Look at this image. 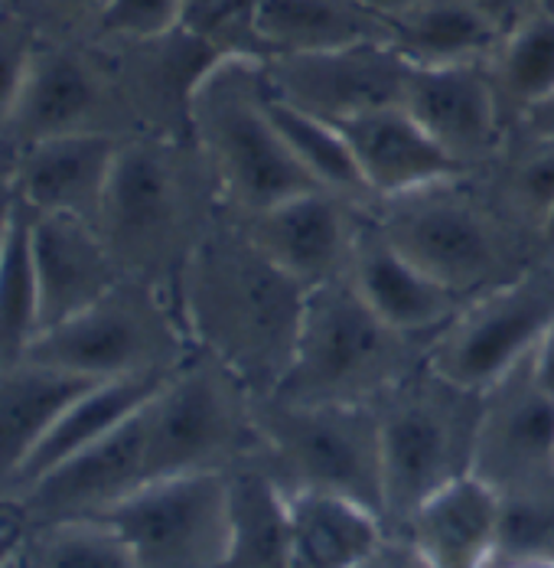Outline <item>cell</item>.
I'll return each mask as SVG.
<instances>
[{
    "instance_id": "6da1fadb",
    "label": "cell",
    "mask_w": 554,
    "mask_h": 568,
    "mask_svg": "<svg viewBox=\"0 0 554 568\" xmlns=\"http://www.w3.org/2000/svg\"><path fill=\"white\" fill-rule=\"evenodd\" d=\"M307 291L225 216L186 262L176 304L189 341L268 398L294 363Z\"/></svg>"
},
{
    "instance_id": "7a4b0ae2",
    "label": "cell",
    "mask_w": 554,
    "mask_h": 568,
    "mask_svg": "<svg viewBox=\"0 0 554 568\" xmlns=\"http://www.w3.org/2000/svg\"><path fill=\"white\" fill-rule=\"evenodd\" d=\"M225 216L216 176L189 134H131L95 229L124 275L176 297L186 262Z\"/></svg>"
},
{
    "instance_id": "3957f363",
    "label": "cell",
    "mask_w": 554,
    "mask_h": 568,
    "mask_svg": "<svg viewBox=\"0 0 554 568\" xmlns=\"http://www.w3.org/2000/svg\"><path fill=\"white\" fill-rule=\"evenodd\" d=\"M366 210L394 248L470 301L542 258L538 235L502 210L480 173L376 200Z\"/></svg>"
},
{
    "instance_id": "277c9868",
    "label": "cell",
    "mask_w": 554,
    "mask_h": 568,
    "mask_svg": "<svg viewBox=\"0 0 554 568\" xmlns=\"http://www.w3.org/2000/svg\"><path fill=\"white\" fill-rule=\"evenodd\" d=\"M186 134L216 176L232 220L324 190L300 168L268 112L261 57L213 59L186 105Z\"/></svg>"
},
{
    "instance_id": "5b68a950",
    "label": "cell",
    "mask_w": 554,
    "mask_h": 568,
    "mask_svg": "<svg viewBox=\"0 0 554 568\" xmlns=\"http://www.w3.org/2000/svg\"><path fill=\"white\" fill-rule=\"evenodd\" d=\"M428 337L386 324L349 278L307 291L297 349L275 396L314 405H372L428 363Z\"/></svg>"
},
{
    "instance_id": "8992f818",
    "label": "cell",
    "mask_w": 554,
    "mask_h": 568,
    "mask_svg": "<svg viewBox=\"0 0 554 568\" xmlns=\"http://www.w3.org/2000/svg\"><path fill=\"white\" fill-rule=\"evenodd\" d=\"M372 408L382 438L386 519L394 532L428 497L473 474L483 393L443 379L424 363Z\"/></svg>"
},
{
    "instance_id": "52a82bcc",
    "label": "cell",
    "mask_w": 554,
    "mask_h": 568,
    "mask_svg": "<svg viewBox=\"0 0 554 568\" xmlns=\"http://www.w3.org/2000/svg\"><path fill=\"white\" fill-rule=\"evenodd\" d=\"M147 484L176 474H228L261 452L255 396L206 349H193L141 412Z\"/></svg>"
},
{
    "instance_id": "ba28073f",
    "label": "cell",
    "mask_w": 554,
    "mask_h": 568,
    "mask_svg": "<svg viewBox=\"0 0 554 568\" xmlns=\"http://www.w3.org/2000/svg\"><path fill=\"white\" fill-rule=\"evenodd\" d=\"M255 418L261 435L258 460L287 494L327 490L386 519L382 438L372 405L255 398Z\"/></svg>"
},
{
    "instance_id": "9c48e42d",
    "label": "cell",
    "mask_w": 554,
    "mask_h": 568,
    "mask_svg": "<svg viewBox=\"0 0 554 568\" xmlns=\"http://www.w3.org/2000/svg\"><path fill=\"white\" fill-rule=\"evenodd\" d=\"M193 349L196 343L189 341L176 297L157 284L124 275L92 307L40 334L23 359L102 383L166 376Z\"/></svg>"
},
{
    "instance_id": "30bf717a",
    "label": "cell",
    "mask_w": 554,
    "mask_h": 568,
    "mask_svg": "<svg viewBox=\"0 0 554 568\" xmlns=\"http://www.w3.org/2000/svg\"><path fill=\"white\" fill-rule=\"evenodd\" d=\"M554 324V262L538 258L519 278L476 294L431 341L428 366L443 379L486 393L512 373Z\"/></svg>"
},
{
    "instance_id": "8fae6325",
    "label": "cell",
    "mask_w": 554,
    "mask_h": 568,
    "mask_svg": "<svg viewBox=\"0 0 554 568\" xmlns=\"http://www.w3.org/2000/svg\"><path fill=\"white\" fill-rule=\"evenodd\" d=\"M99 519L127 542L137 568H222L228 552V474L161 477Z\"/></svg>"
},
{
    "instance_id": "7c38bea8",
    "label": "cell",
    "mask_w": 554,
    "mask_h": 568,
    "mask_svg": "<svg viewBox=\"0 0 554 568\" xmlns=\"http://www.w3.org/2000/svg\"><path fill=\"white\" fill-rule=\"evenodd\" d=\"M265 82L284 102L339 124L356 114L401 105L411 62L391 40L356 43L327 53L265 57Z\"/></svg>"
},
{
    "instance_id": "4fadbf2b",
    "label": "cell",
    "mask_w": 554,
    "mask_h": 568,
    "mask_svg": "<svg viewBox=\"0 0 554 568\" xmlns=\"http://www.w3.org/2000/svg\"><path fill=\"white\" fill-rule=\"evenodd\" d=\"M473 474L502 500L554 480V402L532 379L529 356L483 393Z\"/></svg>"
},
{
    "instance_id": "5bb4252c",
    "label": "cell",
    "mask_w": 554,
    "mask_h": 568,
    "mask_svg": "<svg viewBox=\"0 0 554 568\" xmlns=\"http://www.w3.org/2000/svg\"><path fill=\"white\" fill-rule=\"evenodd\" d=\"M401 105L466 171H483L509 141L486 62L411 65Z\"/></svg>"
},
{
    "instance_id": "9a60e30c",
    "label": "cell",
    "mask_w": 554,
    "mask_h": 568,
    "mask_svg": "<svg viewBox=\"0 0 554 568\" xmlns=\"http://www.w3.org/2000/svg\"><path fill=\"white\" fill-rule=\"evenodd\" d=\"M362 213L366 206L330 190H310L235 223L290 278L317 287L349 275Z\"/></svg>"
},
{
    "instance_id": "2e32d148",
    "label": "cell",
    "mask_w": 554,
    "mask_h": 568,
    "mask_svg": "<svg viewBox=\"0 0 554 568\" xmlns=\"http://www.w3.org/2000/svg\"><path fill=\"white\" fill-rule=\"evenodd\" d=\"M141 412H134L109 438L62 460L30 490L20 494L27 529L62 523V519H99L127 494L147 484V448H144Z\"/></svg>"
},
{
    "instance_id": "e0dca14e",
    "label": "cell",
    "mask_w": 554,
    "mask_h": 568,
    "mask_svg": "<svg viewBox=\"0 0 554 568\" xmlns=\"http://www.w3.org/2000/svg\"><path fill=\"white\" fill-rule=\"evenodd\" d=\"M346 278L386 324L401 334L428 337V341H434L470 301L438 282L434 275H428L401 248H394L386 232L372 223L369 210L362 213V223L356 232Z\"/></svg>"
},
{
    "instance_id": "ac0fdd59",
    "label": "cell",
    "mask_w": 554,
    "mask_h": 568,
    "mask_svg": "<svg viewBox=\"0 0 554 568\" xmlns=\"http://www.w3.org/2000/svg\"><path fill=\"white\" fill-rule=\"evenodd\" d=\"M124 134L79 131L20 148L17 200L33 213H59L99 226Z\"/></svg>"
},
{
    "instance_id": "d6986e66",
    "label": "cell",
    "mask_w": 554,
    "mask_h": 568,
    "mask_svg": "<svg viewBox=\"0 0 554 568\" xmlns=\"http://www.w3.org/2000/svg\"><path fill=\"white\" fill-rule=\"evenodd\" d=\"M33 258L40 282V334L92 307L124 278L92 223L33 213Z\"/></svg>"
},
{
    "instance_id": "ffe728a7",
    "label": "cell",
    "mask_w": 554,
    "mask_h": 568,
    "mask_svg": "<svg viewBox=\"0 0 554 568\" xmlns=\"http://www.w3.org/2000/svg\"><path fill=\"white\" fill-rule=\"evenodd\" d=\"M428 568H493L502 546V497L466 474L428 497L398 529Z\"/></svg>"
},
{
    "instance_id": "44dd1931",
    "label": "cell",
    "mask_w": 554,
    "mask_h": 568,
    "mask_svg": "<svg viewBox=\"0 0 554 568\" xmlns=\"http://www.w3.org/2000/svg\"><path fill=\"white\" fill-rule=\"evenodd\" d=\"M336 128L352 148L372 203L470 173L408 114L404 105L356 114L339 121Z\"/></svg>"
},
{
    "instance_id": "7402d4cb",
    "label": "cell",
    "mask_w": 554,
    "mask_h": 568,
    "mask_svg": "<svg viewBox=\"0 0 554 568\" xmlns=\"http://www.w3.org/2000/svg\"><path fill=\"white\" fill-rule=\"evenodd\" d=\"M105 109H109L105 75L89 59L65 47L40 43L7 134L20 148L47 138L79 134V131L117 134L109 124Z\"/></svg>"
},
{
    "instance_id": "603a6c76",
    "label": "cell",
    "mask_w": 554,
    "mask_h": 568,
    "mask_svg": "<svg viewBox=\"0 0 554 568\" xmlns=\"http://www.w3.org/2000/svg\"><path fill=\"white\" fill-rule=\"evenodd\" d=\"M92 383L95 379L33 359L0 366V494L17 500L23 464L50 435L69 402L82 396Z\"/></svg>"
},
{
    "instance_id": "cb8c5ba5",
    "label": "cell",
    "mask_w": 554,
    "mask_h": 568,
    "mask_svg": "<svg viewBox=\"0 0 554 568\" xmlns=\"http://www.w3.org/2000/svg\"><path fill=\"white\" fill-rule=\"evenodd\" d=\"M290 568H359L388 539V523L359 500L327 490H294Z\"/></svg>"
},
{
    "instance_id": "d4e9b609",
    "label": "cell",
    "mask_w": 554,
    "mask_h": 568,
    "mask_svg": "<svg viewBox=\"0 0 554 568\" xmlns=\"http://www.w3.org/2000/svg\"><path fill=\"white\" fill-rule=\"evenodd\" d=\"M166 376L102 379V383H92L82 396L72 398L69 408L55 418L50 435L23 464L20 480H17V500L23 490H30L40 477H47L62 460L75 457L79 452L99 445L102 438H109L111 432H117L134 412H141L154 398V393L166 383Z\"/></svg>"
},
{
    "instance_id": "484cf974",
    "label": "cell",
    "mask_w": 554,
    "mask_h": 568,
    "mask_svg": "<svg viewBox=\"0 0 554 568\" xmlns=\"http://www.w3.org/2000/svg\"><path fill=\"white\" fill-rule=\"evenodd\" d=\"M261 59L327 53L356 43L391 40V23L356 0H261L255 17Z\"/></svg>"
},
{
    "instance_id": "4316f807",
    "label": "cell",
    "mask_w": 554,
    "mask_h": 568,
    "mask_svg": "<svg viewBox=\"0 0 554 568\" xmlns=\"http://www.w3.org/2000/svg\"><path fill=\"white\" fill-rule=\"evenodd\" d=\"M228 552L222 568H290L287 490L252 457L228 470Z\"/></svg>"
},
{
    "instance_id": "83f0119b",
    "label": "cell",
    "mask_w": 554,
    "mask_h": 568,
    "mask_svg": "<svg viewBox=\"0 0 554 568\" xmlns=\"http://www.w3.org/2000/svg\"><path fill=\"white\" fill-rule=\"evenodd\" d=\"M486 65L512 134L554 99V0H542L509 30Z\"/></svg>"
},
{
    "instance_id": "f1b7e54d",
    "label": "cell",
    "mask_w": 554,
    "mask_h": 568,
    "mask_svg": "<svg viewBox=\"0 0 554 568\" xmlns=\"http://www.w3.org/2000/svg\"><path fill=\"white\" fill-rule=\"evenodd\" d=\"M499 43L496 27L456 0H424L391 23V47L411 65L490 62Z\"/></svg>"
},
{
    "instance_id": "f546056e",
    "label": "cell",
    "mask_w": 554,
    "mask_h": 568,
    "mask_svg": "<svg viewBox=\"0 0 554 568\" xmlns=\"http://www.w3.org/2000/svg\"><path fill=\"white\" fill-rule=\"evenodd\" d=\"M40 337V282L33 258V210L13 196L0 252V366L20 363Z\"/></svg>"
},
{
    "instance_id": "4dcf8cb0",
    "label": "cell",
    "mask_w": 554,
    "mask_h": 568,
    "mask_svg": "<svg viewBox=\"0 0 554 568\" xmlns=\"http://www.w3.org/2000/svg\"><path fill=\"white\" fill-rule=\"evenodd\" d=\"M268 112L275 118L280 138L287 141V148L300 161V168L310 173L324 190H330L342 200H352L359 206H372V193L359 173L352 148L336 124L284 102L271 89H268Z\"/></svg>"
},
{
    "instance_id": "1f68e13d",
    "label": "cell",
    "mask_w": 554,
    "mask_h": 568,
    "mask_svg": "<svg viewBox=\"0 0 554 568\" xmlns=\"http://www.w3.org/2000/svg\"><path fill=\"white\" fill-rule=\"evenodd\" d=\"M473 173L483 176L490 193L519 226L538 235L554 210V138L512 131L496 161Z\"/></svg>"
},
{
    "instance_id": "d6a6232c",
    "label": "cell",
    "mask_w": 554,
    "mask_h": 568,
    "mask_svg": "<svg viewBox=\"0 0 554 568\" xmlns=\"http://www.w3.org/2000/svg\"><path fill=\"white\" fill-rule=\"evenodd\" d=\"M30 568H137L127 542L105 519H62L23 536Z\"/></svg>"
},
{
    "instance_id": "836d02e7",
    "label": "cell",
    "mask_w": 554,
    "mask_h": 568,
    "mask_svg": "<svg viewBox=\"0 0 554 568\" xmlns=\"http://www.w3.org/2000/svg\"><path fill=\"white\" fill-rule=\"evenodd\" d=\"M261 0H186L183 33L216 57H261L255 17Z\"/></svg>"
},
{
    "instance_id": "e575fe53",
    "label": "cell",
    "mask_w": 554,
    "mask_h": 568,
    "mask_svg": "<svg viewBox=\"0 0 554 568\" xmlns=\"http://www.w3.org/2000/svg\"><path fill=\"white\" fill-rule=\"evenodd\" d=\"M515 556H554V480L502 500L499 559Z\"/></svg>"
},
{
    "instance_id": "d590c367",
    "label": "cell",
    "mask_w": 554,
    "mask_h": 568,
    "mask_svg": "<svg viewBox=\"0 0 554 568\" xmlns=\"http://www.w3.org/2000/svg\"><path fill=\"white\" fill-rule=\"evenodd\" d=\"M186 0H105L99 33L124 43H161L183 30Z\"/></svg>"
},
{
    "instance_id": "8d00e7d4",
    "label": "cell",
    "mask_w": 554,
    "mask_h": 568,
    "mask_svg": "<svg viewBox=\"0 0 554 568\" xmlns=\"http://www.w3.org/2000/svg\"><path fill=\"white\" fill-rule=\"evenodd\" d=\"M37 50H40L37 30L13 10H0V134H7L13 124Z\"/></svg>"
},
{
    "instance_id": "74e56055",
    "label": "cell",
    "mask_w": 554,
    "mask_h": 568,
    "mask_svg": "<svg viewBox=\"0 0 554 568\" xmlns=\"http://www.w3.org/2000/svg\"><path fill=\"white\" fill-rule=\"evenodd\" d=\"M463 7H470L473 13H480L486 23H493L499 33L505 37L509 30H515L542 0H456Z\"/></svg>"
},
{
    "instance_id": "f35d334b",
    "label": "cell",
    "mask_w": 554,
    "mask_h": 568,
    "mask_svg": "<svg viewBox=\"0 0 554 568\" xmlns=\"http://www.w3.org/2000/svg\"><path fill=\"white\" fill-rule=\"evenodd\" d=\"M33 10L47 13V20H55L62 27L69 23H99V13L105 7V0H23Z\"/></svg>"
},
{
    "instance_id": "ab89813d",
    "label": "cell",
    "mask_w": 554,
    "mask_h": 568,
    "mask_svg": "<svg viewBox=\"0 0 554 568\" xmlns=\"http://www.w3.org/2000/svg\"><path fill=\"white\" fill-rule=\"evenodd\" d=\"M359 568H428L421 562V556L411 549V542L398 532H388V539L372 552L369 562H362Z\"/></svg>"
},
{
    "instance_id": "60d3db41",
    "label": "cell",
    "mask_w": 554,
    "mask_h": 568,
    "mask_svg": "<svg viewBox=\"0 0 554 568\" xmlns=\"http://www.w3.org/2000/svg\"><path fill=\"white\" fill-rule=\"evenodd\" d=\"M529 366H532V379L538 383V389L554 402V324L529 353Z\"/></svg>"
},
{
    "instance_id": "b9f144b4",
    "label": "cell",
    "mask_w": 554,
    "mask_h": 568,
    "mask_svg": "<svg viewBox=\"0 0 554 568\" xmlns=\"http://www.w3.org/2000/svg\"><path fill=\"white\" fill-rule=\"evenodd\" d=\"M17 171H20V144L10 134H0V203L13 200Z\"/></svg>"
},
{
    "instance_id": "7bdbcfd3",
    "label": "cell",
    "mask_w": 554,
    "mask_h": 568,
    "mask_svg": "<svg viewBox=\"0 0 554 568\" xmlns=\"http://www.w3.org/2000/svg\"><path fill=\"white\" fill-rule=\"evenodd\" d=\"M356 3L366 7L369 13H376L379 20L394 23V20H401L404 13H411L414 7H421L424 0H356Z\"/></svg>"
},
{
    "instance_id": "ee69618b",
    "label": "cell",
    "mask_w": 554,
    "mask_h": 568,
    "mask_svg": "<svg viewBox=\"0 0 554 568\" xmlns=\"http://www.w3.org/2000/svg\"><path fill=\"white\" fill-rule=\"evenodd\" d=\"M23 536H27V529H0V568L13 562V556L23 546Z\"/></svg>"
},
{
    "instance_id": "f6af8a7d",
    "label": "cell",
    "mask_w": 554,
    "mask_h": 568,
    "mask_svg": "<svg viewBox=\"0 0 554 568\" xmlns=\"http://www.w3.org/2000/svg\"><path fill=\"white\" fill-rule=\"evenodd\" d=\"M0 529H27L20 500H13L7 494H0Z\"/></svg>"
},
{
    "instance_id": "bcb514c9",
    "label": "cell",
    "mask_w": 554,
    "mask_h": 568,
    "mask_svg": "<svg viewBox=\"0 0 554 568\" xmlns=\"http://www.w3.org/2000/svg\"><path fill=\"white\" fill-rule=\"evenodd\" d=\"M493 568H554V556H515V559H499Z\"/></svg>"
},
{
    "instance_id": "7dc6e473",
    "label": "cell",
    "mask_w": 554,
    "mask_h": 568,
    "mask_svg": "<svg viewBox=\"0 0 554 568\" xmlns=\"http://www.w3.org/2000/svg\"><path fill=\"white\" fill-rule=\"evenodd\" d=\"M538 255L545 262H554V210L548 213V220L542 223V229H538Z\"/></svg>"
},
{
    "instance_id": "c3c4849f",
    "label": "cell",
    "mask_w": 554,
    "mask_h": 568,
    "mask_svg": "<svg viewBox=\"0 0 554 568\" xmlns=\"http://www.w3.org/2000/svg\"><path fill=\"white\" fill-rule=\"evenodd\" d=\"M13 203V200H10ZM10 203H0V252H3V239H7V223H10Z\"/></svg>"
},
{
    "instance_id": "681fc988",
    "label": "cell",
    "mask_w": 554,
    "mask_h": 568,
    "mask_svg": "<svg viewBox=\"0 0 554 568\" xmlns=\"http://www.w3.org/2000/svg\"><path fill=\"white\" fill-rule=\"evenodd\" d=\"M7 568H30V562H27V552H23V546H20V552L13 556V562Z\"/></svg>"
}]
</instances>
